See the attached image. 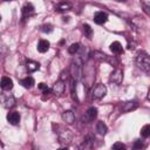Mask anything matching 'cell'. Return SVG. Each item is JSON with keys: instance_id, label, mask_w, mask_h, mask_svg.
<instances>
[{"instance_id": "cell-27", "label": "cell", "mask_w": 150, "mask_h": 150, "mask_svg": "<svg viewBox=\"0 0 150 150\" xmlns=\"http://www.w3.org/2000/svg\"><path fill=\"white\" fill-rule=\"evenodd\" d=\"M39 89H41L43 91V94H49L52 91V89L48 88L47 84H45V83H39Z\"/></svg>"}, {"instance_id": "cell-7", "label": "cell", "mask_w": 150, "mask_h": 150, "mask_svg": "<svg viewBox=\"0 0 150 150\" xmlns=\"http://www.w3.org/2000/svg\"><path fill=\"white\" fill-rule=\"evenodd\" d=\"M122 81H123V70L120 68H115L109 76V82L114 84H121Z\"/></svg>"}, {"instance_id": "cell-8", "label": "cell", "mask_w": 150, "mask_h": 150, "mask_svg": "<svg viewBox=\"0 0 150 150\" xmlns=\"http://www.w3.org/2000/svg\"><path fill=\"white\" fill-rule=\"evenodd\" d=\"M96 117H97V108H95V107H89V108L87 109V111L84 112L82 120H83V122H86V123H91V122H94V120H95Z\"/></svg>"}, {"instance_id": "cell-20", "label": "cell", "mask_w": 150, "mask_h": 150, "mask_svg": "<svg viewBox=\"0 0 150 150\" xmlns=\"http://www.w3.org/2000/svg\"><path fill=\"white\" fill-rule=\"evenodd\" d=\"M20 84L22 86V87H25V88H32L34 84H35V81H34V79L32 77V76H26L25 79H21L20 80Z\"/></svg>"}, {"instance_id": "cell-9", "label": "cell", "mask_w": 150, "mask_h": 150, "mask_svg": "<svg viewBox=\"0 0 150 150\" xmlns=\"http://www.w3.org/2000/svg\"><path fill=\"white\" fill-rule=\"evenodd\" d=\"M64 90H66L64 81H62V80H60V79H59V80L53 84V87H52V93H53L55 96H62L63 93H64Z\"/></svg>"}, {"instance_id": "cell-15", "label": "cell", "mask_w": 150, "mask_h": 150, "mask_svg": "<svg viewBox=\"0 0 150 150\" xmlns=\"http://www.w3.org/2000/svg\"><path fill=\"white\" fill-rule=\"evenodd\" d=\"M7 121L12 125H16L20 122V114L18 111H11L7 114Z\"/></svg>"}, {"instance_id": "cell-30", "label": "cell", "mask_w": 150, "mask_h": 150, "mask_svg": "<svg viewBox=\"0 0 150 150\" xmlns=\"http://www.w3.org/2000/svg\"><path fill=\"white\" fill-rule=\"evenodd\" d=\"M69 73H68V70H63L62 73H61V76H60V80H62V81H64V80H67L68 77H69V75H68Z\"/></svg>"}, {"instance_id": "cell-16", "label": "cell", "mask_w": 150, "mask_h": 150, "mask_svg": "<svg viewBox=\"0 0 150 150\" xmlns=\"http://www.w3.org/2000/svg\"><path fill=\"white\" fill-rule=\"evenodd\" d=\"M73 8V5L69 2V1H61L56 5L55 7V11L56 12H67V11H70Z\"/></svg>"}, {"instance_id": "cell-26", "label": "cell", "mask_w": 150, "mask_h": 150, "mask_svg": "<svg viewBox=\"0 0 150 150\" xmlns=\"http://www.w3.org/2000/svg\"><path fill=\"white\" fill-rule=\"evenodd\" d=\"M40 30L43 33H50V32H53V26L50 23H45L40 27Z\"/></svg>"}, {"instance_id": "cell-11", "label": "cell", "mask_w": 150, "mask_h": 150, "mask_svg": "<svg viewBox=\"0 0 150 150\" xmlns=\"http://www.w3.org/2000/svg\"><path fill=\"white\" fill-rule=\"evenodd\" d=\"M137 107H138L137 101L130 100V101H125V102H123V103L121 104V110H122L123 112H128V111H131V110L137 109Z\"/></svg>"}, {"instance_id": "cell-31", "label": "cell", "mask_w": 150, "mask_h": 150, "mask_svg": "<svg viewBox=\"0 0 150 150\" xmlns=\"http://www.w3.org/2000/svg\"><path fill=\"white\" fill-rule=\"evenodd\" d=\"M143 7H144V12H145L146 14H149V6L145 5V4H143Z\"/></svg>"}, {"instance_id": "cell-6", "label": "cell", "mask_w": 150, "mask_h": 150, "mask_svg": "<svg viewBox=\"0 0 150 150\" xmlns=\"http://www.w3.org/2000/svg\"><path fill=\"white\" fill-rule=\"evenodd\" d=\"M35 13V8L30 2H27L23 5V7L21 8V21L25 22L27 19H29L32 15H34Z\"/></svg>"}, {"instance_id": "cell-14", "label": "cell", "mask_w": 150, "mask_h": 150, "mask_svg": "<svg viewBox=\"0 0 150 150\" xmlns=\"http://www.w3.org/2000/svg\"><path fill=\"white\" fill-rule=\"evenodd\" d=\"M0 88L2 90H11L13 88V81L8 76H4L0 80Z\"/></svg>"}, {"instance_id": "cell-5", "label": "cell", "mask_w": 150, "mask_h": 150, "mask_svg": "<svg viewBox=\"0 0 150 150\" xmlns=\"http://www.w3.org/2000/svg\"><path fill=\"white\" fill-rule=\"evenodd\" d=\"M90 94H91V98L93 100H100V98H102V97L105 96V94H107V87L104 84H102V83H97L96 86H94L91 88Z\"/></svg>"}, {"instance_id": "cell-22", "label": "cell", "mask_w": 150, "mask_h": 150, "mask_svg": "<svg viewBox=\"0 0 150 150\" xmlns=\"http://www.w3.org/2000/svg\"><path fill=\"white\" fill-rule=\"evenodd\" d=\"M110 50L114 53V54H121L123 52V48H122V45L118 42V41H114L111 45H110Z\"/></svg>"}, {"instance_id": "cell-23", "label": "cell", "mask_w": 150, "mask_h": 150, "mask_svg": "<svg viewBox=\"0 0 150 150\" xmlns=\"http://www.w3.org/2000/svg\"><path fill=\"white\" fill-rule=\"evenodd\" d=\"M80 49H81V45L79 42H76V43L70 45V47H68V53L71 54V55H75V54L79 53Z\"/></svg>"}, {"instance_id": "cell-1", "label": "cell", "mask_w": 150, "mask_h": 150, "mask_svg": "<svg viewBox=\"0 0 150 150\" xmlns=\"http://www.w3.org/2000/svg\"><path fill=\"white\" fill-rule=\"evenodd\" d=\"M82 64H83V62H82V60L79 56H75V59L71 61L70 69H69V76L75 82H79L82 79V76H83Z\"/></svg>"}, {"instance_id": "cell-3", "label": "cell", "mask_w": 150, "mask_h": 150, "mask_svg": "<svg viewBox=\"0 0 150 150\" xmlns=\"http://www.w3.org/2000/svg\"><path fill=\"white\" fill-rule=\"evenodd\" d=\"M135 63L144 73H149L150 71V57L145 52H139L137 54V56L135 59Z\"/></svg>"}, {"instance_id": "cell-21", "label": "cell", "mask_w": 150, "mask_h": 150, "mask_svg": "<svg viewBox=\"0 0 150 150\" xmlns=\"http://www.w3.org/2000/svg\"><path fill=\"white\" fill-rule=\"evenodd\" d=\"M49 42L47 41V40H40L39 41V43H38V52H40V53H46L48 49H49Z\"/></svg>"}, {"instance_id": "cell-32", "label": "cell", "mask_w": 150, "mask_h": 150, "mask_svg": "<svg viewBox=\"0 0 150 150\" xmlns=\"http://www.w3.org/2000/svg\"><path fill=\"white\" fill-rule=\"evenodd\" d=\"M116 1H118V2H125L127 0H116Z\"/></svg>"}, {"instance_id": "cell-25", "label": "cell", "mask_w": 150, "mask_h": 150, "mask_svg": "<svg viewBox=\"0 0 150 150\" xmlns=\"http://www.w3.org/2000/svg\"><path fill=\"white\" fill-rule=\"evenodd\" d=\"M141 136L144 137V138H146V137L150 136V125H149V124H145V125L142 128V130H141Z\"/></svg>"}, {"instance_id": "cell-17", "label": "cell", "mask_w": 150, "mask_h": 150, "mask_svg": "<svg viewBox=\"0 0 150 150\" xmlns=\"http://www.w3.org/2000/svg\"><path fill=\"white\" fill-rule=\"evenodd\" d=\"M94 141H95V137L89 134V135H87V136L84 137L83 143L81 144L80 148H82V149H91L93 145H94Z\"/></svg>"}, {"instance_id": "cell-2", "label": "cell", "mask_w": 150, "mask_h": 150, "mask_svg": "<svg viewBox=\"0 0 150 150\" xmlns=\"http://www.w3.org/2000/svg\"><path fill=\"white\" fill-rule=\"evenodd\" d=\"M53 128L55 129V134L57 135V138H59L60 143H62L64 145H68L71 142L73 134L69 129H67L66 127L60 125V124H53Z\"/></svg>"}, {"instance_id": "cell-33", "label": "cell", "mask_w": 150, "mask_h": 150, "mask_svg": "<svg viewBox=\"0 0 150 150\" xmlns=\"http://www.w3.org/2000/svg\"><path fill=\"white\" fill-rule=\"evenodd\" d=\"M5 1H12V0H5Z\"/></svg>"}, {"instance_id": "cell-10", "label": "cell", "mask_w": 150, "mask_h": 150, "mask_svg": "<svg viewBox=\"0 0 150 150\" xmlns=\"http://www.w3.org/2000/svg\"><path fill=\"white\" fill-rule=\"evenodd\" d=\"M0 100H1V103H2L4 108H6V109H11V108H13L15 105V98H14L13 95L1 94Z\"/></svg>"}, {"instance_id": "cell-13", "label": "cell", "mask_w": 150, "mask_h": 150, "mask_svg": "<svg viewBox=\"0 0 150 150\" xmlns=\"http://www.w3.org/2000/svg\"><path fill=\"white\" fill-rule=\"evenodd\" d=\"M62 121L66 124H73L75 122V115L73 112V110H66L62 112Z\"/></svg>"}, {"instance_id": "cell-12", "label": "cell", "mask_w": 150, "mask_h": 150, "mask_svg": "<svg viewBox=\"0 0 150 150\" xmlns=\"http://www.w3.org/2000/svg\"><path fill=\"white\" fill-rule=\"evenodd\" d=\"M108 21V14L102 12V11H98L94 14V22L97 23V25H103Z\"/></svg>"}, {"instance_id": "cell-18", "label": "cell", "mask_w": 150, "mask_h": 150, "mask_svg": "<svg viewBox=\"0 0 150 150\" xmlns=\"http://www.w3.org/2000/svg\"><path fill=\"white\" fill-rule=\"evenodd\" d=\"M39 68H40V63H39V62L33 61V60H26V69H27L29 73L36 71Z\"/></svg>"}, {"instance_id": "cell-4", "label": "cell", "mask_w": 150, "mask_h": 150, "mask_svg": "<svg viewBox=\"0 0 150 150\" xmlns=\"http://www.w3.org/2000/svg\"><path fill=\"white\" fill-rule=\"evenodd\" d=\"M90 56L94 59V60H97L100 62H107V63H110L112 66H116L117 64V60L114 57V56H109L107 55L105 53L103 52H100V50H94L90 53Z\"/></svg>"}, {"instance_id": "cell-29", "label": "cell", "mask_w": 150, "mask_h": 150, "mask_svg": "<svg viewBox=\"0 0 150 150\" xmlns=\"http://www.w3.org/2000/svg\"><path fill=\"white\" fill-rule=\"evenodd\" d=\"M111 148H112V149H125L127 146H125L123 143H121V142H116L115 144H112Z\"/></svg>"}, {"instance_id": "cell-28", "label": "cell", "mask_w": 150, "mask_h": 150, "mask_svg": "<svg viewBox=\"0 0 150 150\" xmlns=\"http://www.w3.org/2000/svg\"><path fill=\"white\" fill-rule=\"evenodd\" d=\"M134 149H141V148H144V144L139 141V139H136L135 142H134Z\"/></svg>"}, {"instance_id": "cell-19", "label": "cell", "mask_w": 150, "mask_h": 150, "mask_svg": "<svg viewBox=\"0 0 150 150\" xmlns=\"http://www.w3.org/2000/svg\"><path fill=\"white\" fill-rule=\"evenodd\" d=\"M95 130H96V132H97L98 135L104 136V135L108 132V127H107V124H105V123H103L102 121H100V122H97V123H96Z\"/></svg>"}, {"instance_id": "cell-24", "label": "cell", "mask_w": 150, "mask_h": 150, "mask_svg": "<svg viewBox=\"0 0 150 150\" xmlns=\"http://www.w3.org/2000/svg\"><path fill=\"white\" fill-rule=\"evenodd\" d=\"M82 29H83V34H84L88 39H90V38L93 36V29H91V27H90L88 23H84V25L82 26Z\"/></svg>"}, {"instance_id": "cell-34", "label": "cell", "mask_w": 150, "mask_h": 150, "mask_svg": "<svg viewBox=\"0 0 150 150\" xmlns=\"http://www.w3.org/2000/svg\"><path fill=\"white\" fill-rule=\"evenodd\" d=\"M0 21H1V16H0Z\"/></svg>"}]
</instances>
